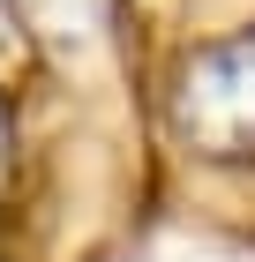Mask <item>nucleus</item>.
<instances>
[{"label": "nucleus", "instance_id": "f257e3e1", "mask_svg": "<svg viewBox=\"0 0 255 262\" xmlns=\"http://www.w3.org/2000/svg\"><path fill=\"white\" fill-rule=\"evenodd\" d=\"M188 127L218 142H240L255 135V38L248 45H225L188 75Z\"/></svg>", "mask_w": 255, "mask_h": 262}]
</instances>
